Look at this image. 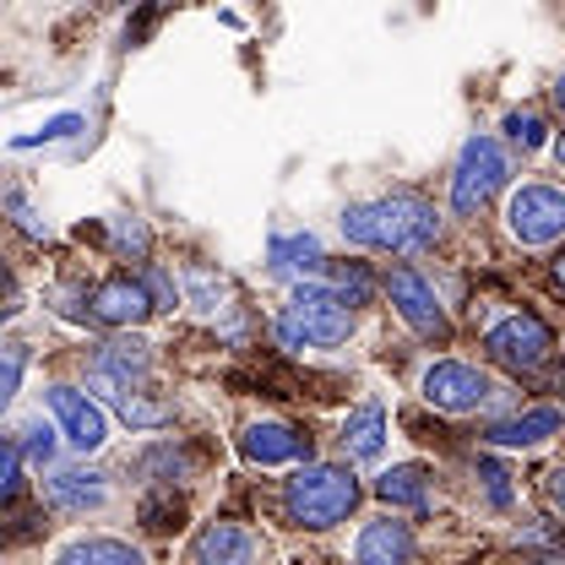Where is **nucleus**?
<instances>
[{
    "label": "nucleus",
    "mask_w": 565,
    "mask_h": 565,
    "mask_svg": "<svg viewBox=\"0 0 565 565\" xmlns=\"http://www.w3.org/2000/svg\"><path fill=\"white\" fill-rule=\"evenodd\" d=\"M343 239L364 245V250H386V256H419L440 239V217L435 207L414 196V191H392V196H375V202H359L343 212Z\"/></svg>",
    "instance_id": "f257e3e1"
},
{
    "label": "nucleus",
    "mask_w": 565,
    "mask_h": 565,
    "mask_svg": "<svg viewBox=\"0 0 565 565\" xmlns=\"http://www.w3.org/2000/svg\"><path fill=\"white\" fill-rule=\"evenodd\" d=\"M353 310L332 294V282H294L288 305L278 310V343L282 349H338L349 343Z\"/></svg>",
    "instance_id": "f03ea898"
},
{
    "label": "nucleus",
    "mask_w": 565,
    "mask_h": 565,
    "mask_svg": "<svg viewBox=\"0 0 565 565\" xmlns=\"http://www.w3.org/2000/svg\"><path fill=\"white\" fill-rule=\"evenodd\" d=\"M359 479H353L349 468H338V462H305L294 479H288V490H282V511H288V522H299V527H338V522H349V511L359 505Z\"/></svg>",
    "instance_id": "7ed1b4c3"
},
{
    "label": "nucleus",
    "mask_w": 565,
    "mask_h": 565,
    "mask_svg": "<svg viewBox=\"0 0 565 565\" xmlns=\"http://www.w3.org/2000/svg\"><path fill=\"white\" fill-rule=\"evenodd\" d=\"M511 180V158L494 137H468L462 152H457V169H451V212H479L490 207L494 196L505 191Z\"/></svg>",
    "instance_id": "20e7f679"
},
{
    "label": "nucleus",
    "mask_w": 565,
    "mask_h": 565,
    "mask_svg": "<svg viewBox=\"0 0 565 565\" xmlns=\"http://www.w3.org/2000/svg\"><path fill=\"white\" fill-rule=\"evenodd\" d=\"M505 228L527 250H544V245L565 239V191H555V185H522L505 202Z\"/></svg>",
    "instance_id": "39448f33"
},
{
    "label": "nucleus",
    "mask_w": 565,
    "mask_h": 565,
    "mask_svg": "<svg viewBox=\"0 0 565 565\" xmlns=\"http://www.w3.org/2000/svg\"><path fill=\"white\" fill-rule=\"evenodd\" d=\"M484 353H490L500 370H516V375H533L550 353H555V338H550V327L539 321V316H527V310H516V316H505V321H494L490 338H484Z\"/></svg>",
    "instance_id": "423d86ee"
},
{
    "label": "nucleus",
    "mask_w": 565,
    "mask_h": 565,
    "mask_svg": "<svg viewBox=\"0 0 565 565\" xmlns=\"http://www.w3.org/2000/svg\"><path fill=\"white\" fill-rule=\"evenodd\" d=\"M424 397L435 408H446V414H473V408H484L494 397V381L484 370L462 364V359H440V364L424 370Z\"/></svg>",
    "instance_id": "0eeeda50"
},
{
    "label": "nucleus",
    "mask_w": 565,
    "mask_h": 565,
    "mask_svg": "<svg viewBox=\"0 0 565 565\" xmlns=\"http://www.w3.org/2000/svg\"><path fill=\"white\" fill-rule=\"evenodd\" d=\"M386 299L397 305V316L419 332V338H451V321H446V310H440V299H435V288L414 273V267H392L386 273Z\"/></svg>",
    "instance_id": "6e6552de"
},
{
    "label": "nucleus",
    "mask_w": 565,
    "mask_h": 565,
    "mask_svg": "<svg viewBox=\"0 0 565 565\" xmlns=\"http://www.w3.org/2000/svg\"><path fill=\"white\" fill-rule=\"evenodd\" d=\"M147 370H152L147 343H141V338H115V343H104V349H98L93 370H87V381H93V392H104V397L115 403V397L137 392L141 381H147Z\"/></svg>",
    "instance_id": "1a4fd4ad"
},
{
    "label": "nucleus",
    "mask_w": 565,
    "mask_h": 565,
    "mask_svg": "<svg viewBox=\"0 0 565 565\" xmlns=\"http://www.w3.org/2000/svg\"><path fill=\"white\" fill-rule=\"evenodd\" d=\"M44 403H50L61 435H66L76 451H98V446L109 440V419H104V408H98L87 392H76V386H50Z\"/></svg>",
    "instance_id": "9d476101"
},
{
    "label": "nucleus",
    "mask_w": 565,
    "mask_h": 565,
    "mask_svg": "<svg viewBox=\"0 0 565 565\" xmlns=\"http://www.w3.org/2000/svg\"><path fill=\"white\" fill-rule=\"evenodd\" d=\"M152 310H158V305H152L147 282L131 278V273L104 278L98 288H93V299H87V316H93V321H104V327H141Z\"/></svg>",
    "instance_id": "9b49d317"
},
{
    "label": "nucleus",
    "mask_w": 565,
    "mask_h": 565,
    "mask_svg": "<svg viewBox=\"0 0 565 565\" xmlns=\"http://www.w3.org/2000/svg\"><path fill=\"white\" fill-rule=\"evenodd\" d=\"M239 451L256 462V468H282V462H310V435H299L294 424L262 419L239 435Z\"/></svg>",
    "instance_id": "f8f14e48"
},
{
    "label": "nucleus",
    "mask_w": 565,
    "mask_h": 565,
    "mask_svg": "<svg viewBox=\"0 0 565 565\" xmlns=\"http://www.w3.org/2000/svg\"><path fill=\"white\" fill-rule=\"evenodd\" d=\"M196 565H256V533L239 522H207L191 544Z\"/></svg>",
    "instance_id": "ddd939ff"
},
{
    "label": "nucleus",
    "mask_w": 565,
    "mask_h": 565,
    "mask_svg": "<svg viewBox=\"0 0 565 565\" xmlns=\"http://www.w3.org/2000/svg\"><path fill=\"white\" fill-rule=\"evenodd\" d=\"M353 555H359V565H408L414 561V533L397 516H375V522H364Z\"/></svg>",
    "instance_id": "4468645a"
},
{
    "label": "nucleus",
    "mask_w": 565,
    "mask_h": 565,
    "mask_svg": "<svg viewBox=\"0 0 565 565\" xmlns=\"http://www.w3.org/2000/svg\"><path fill=\"white\" fill-rule=\"evenodd\" d=\"M343 457L349 462H375L386 451V408L381 403H359L349 419H343Z\"/></svg>",
    "instance_id": "2eb2a0df"
},
{
    "label": "nucleus",
    "mask_w": 565,
    "mask_h": 565,
    "mask_svg": "<svg viewBox=\"0 0 565 565\" xmlns=\"http://www.w3.org/2000/svg\"><path fill=\"white\" fill-rule=\"evenodd\" d=\"M565 414L561 408H527V414H516V419H500L490 424V446H539V440H550V435H561Z\"/></svg>",
    "instance_id": "dca6fc26"
},
{
    "label": "nucleus",
    "mask_w": 565,
    "mask_h": 565,
    "mask_svg": "<svg viewBox=\"0 0 565 565\" xmlns=\"http://www.w3.org/2000/svg\"><path fill=\"white\" fill-rule=\"evenodd\" d=\"M44 494H50V505H61V511H98L104 500H109V484L98 479V473H50L44 479Z\"/></svg>",
    "instance_id": "f3484780"
},
{
    "label": "nucleus",
    "mask_w": 565,
    "mask_h": 565,
    "mask_svg": "<svg viewBox=\"0 0 565 565\" xmlns=\"http://www.w3.org/2000/svg\"><path fill=\"white\" fill-rule=\"evenodd\" d=\"M267 262H273V273H282V278H305V273H316L327 256H321V239H316V234H273Z\"/></svg>",
    "instance_id": "a211bd4d"
},
{
    "label": "nucleus",
    "mask_w": 565,
    "mask_h": 565,
    "mask_svg": "<svg viewBox=\"0 0 565 565\" xmlns=\"http://www.w3.org/2000/svg\"><path fill=\"white\" fill-rule=\"evenodd\" d=\"M375 494H381L386 505H408V511H424V505H429V473H424L419 462L386 468V473L375 479Z\"/></svg>",
    "instance_id": "6ab92c4d"
},
{
    "label": "nucleus",
    "mask_w": 565,
    "mask_h": 565,
    "mask_svg": "<svg viewBox=\"0 0 565 565\" xmlns=\"http://www.w3.org/2000/svg\"><path fill=\"white\" fill-rule=\"evenodd\" d=\"M61 565H141V550L126 539H76L61 550Z\"/></svg>",
    "instance_id": "aec40b11"
},
{
    "label": "nucleus",
    "mask_w": 565,
    "mask_h": 565,
    "mask_svg": "<svg viewBox=\"0 0 565 565\" xmlns=\"http://www.w3.org/2000/svg\"><path fill=\"white\" fill-rule=\"evenodd\" d=\"M115 414L131 424V429H163V424H174V403H163V397H147V386H137V392L115 397Z\"/></svg>",
    "instance_id": "412c9836"
},
{
    "label": "nucleus",
    "mask_w": 565,
    "mask_h": 565,
    "mask_svg": "<svg viewBox=\"0 0 565 565\" xmlns=\"http://www.w3.org/2000/svg\"><path fill=\"white\" fill-rule=\"evenodd\" d=\"M185 288H191V305H196L202 316H223V310H228V299H234V294H228V282L217 278L212 267H191V273H185Z\"/></svg>",
    "instance_id": "4be33fe9"
},
{
    "label": "nucleus",
    "mask_w": 565,
    "mask_h": 565,
    "mask_svg": "<svg viewBox=\"0 0 565 565\" xmlns=\"http://www.w3.org/2000/svg\"><path fill=\"white\" fill-rule=\"evenodd\" d=\"M370 288H375V278H370V267L364 262H349V267H338L332 273V294L343 299V305H370Z\"/></svg>",
    "instance_id": "5701e85b"
},
{
    "label": "nucleus",
    "mask_w": 565,
    "mask_h": 565,
    "mask_svg": "<svg viewBox=\"0 0 565 565\" xmlns=\"http://www.w3.org/2000/svg\"><path fill=\"white\" fill-rule=\"evenodd\" d=\"M109 245H115V256H147V245H152V234H147V223L141 217H115L109 223Z\"/></svg>",
    "instance_id": "b1692460"
},
{
    "label": "nucleus",
    "mask_w": 565,
    "mask_h": 565,
    "mask_svg": "<svg viewBox=\"0 0 565 565\" xmlns=\"http://www.w3.org/2000/svg\"><path fill=\"white\" fill-rule=\"evenodd\" d=\"M22 370H28V349L22 343H0V408H11V397L22 386Z\"/></svg>",
    "instance_id": "393cba45"
},
{
    "label": "nucleus",
    "mask_w": 565,
    "mask_h": 565,
    "mask_svg": "<svg viewBox=\"0 0 565 565\" xmlns=\"http://www.w3.org/2000/svg\"><path fill=\"white\" fill-rule=\"evenodd\" d=\"M17 490H22V446L11 435H0V505L17 500Z\"/></svg>",
    "instance_id": "a878e982"
},
{
    "label": "nucleus",
    "mask_w": 565,
    "mask_h": 565,
    "mask_svg": "<svg viewBox=\"0 0 565 565\" xmlns=\"http://www.w3.org/2000/svg\"><path fill=\"white\" fill-rule=\"evenodd\" d=\"M0 207L11 212V217H17V223H22V228H28L33 239H44V234H50V223H39V217H33V207H28V196H22L17 185H0Z\"/></svg>",
    "instance_id": "bb28decb"
},
{
    "label": "nucleus",
    "mask_w": 565,
    "mask_h": 565,
    "mask_svg": "<svg viewBox=\"0 0 565 565\" xmlns=\"http://www.w3.org/2000/svg\"><path fill=\"white\" fill-rule=\"evenodd\" d=\"M505 137L516 141L522 152H539L544 147V120L539 115H505Z\"/></svg>",
    "instance_id": "cd10ccee"
},
{
    "label": "nucleus",
    "mask_w": 565,
    "mask_h": 565,
    "mask_svg": "<svg viewBox=\"0 0 565 565\" xmlns=\"http://www.w3.org/2000/svg\"><path fill=\"white\" fill-rule=\"evenodd\" d=\"M22 435H28V440H22V457H28V462H39V468L55 462V429H50V424H28Z\"/></svg>",
    "instance_id": "c85d7f7f"
},
{
    "label": "nucleus",
    "mask_w": 565,
    "mask_h": 565,
    "mask_svg": "<svg viewBox=\"0 0 565 565\" xmlns=\"http://www.w3.org/2000/svg\"><path fill=\"white\" fill-rule=\"evenodd\" d=\"M82 131V115H61V120H50L44 131H33V137H17V147H39V141H66Z\"/></svg>",
    "instance_id": "c756f323"
},
{
    "label": "nucleus",
    "mask_w": 565,
    "mask_h": 565,
    "mask_svg": "<svg viewBox=\"0 0 565 565\" xmlns=\"http://www.w3.org/2000/svg\"><path fill=\"white\" fill-rule=\"evenodd\" d=\"M147 294H152V305H158V310H174V305H180V288H174V282L163 278V273H158V267H147Z\"/></svg>",
    "instance_id": "7c9ffc66"
},
{
    "label": "nucleus",
    "mask_w": 565,
    "mask_h": 565,
    "mask_svg": "<svg viewBox=\"0 0 565 565\" xmlns=\"http://www.w3.org/2000/svg\"><path fill=\"white\" fill-rule=\"evenodd\" d=\"M479 473H484V484H490V500H494V505H511V484H505V468L484 462Z\"/></svg>",
    "instance_id": "2f4dec72"
},
{
    "label": "nucleus",
    "mask_w": 565,
    "mask_h": 565,
    "mask_svg": "<svg viewBox=\"0 0 565 565\" xmlns=\"http://www.w3.org/2000/svg\"><path fill=\"white\" fill-rule=\"evenodd\" d=\"M544 494H550L555 516H565V468H555V473H544Z\"/></svg>",
    "instance_id": "473e14b6"
},
{
    "label": "nucleus",
    "mask_w": 565,
    "mask_h": 565,
    "mask_svg": "<svg viewBox=\"0 0 565 565\" xmlns=\"http://www.w3.org/2000/svg\"><path fill=\"white\" fill-rule=\"evenodd\" d=\"M555 282H561V288H565V256H561V262H555Z\"/></svg>",
    "instance_id": "72a5a7b5"
},
{
    "label": "nucleus",
    "mask_w": 565,
    "mask_h": 565,
    "mask_svg": "<svg viewBox=\"0 0 565 565\" xmlns=\"http://www.w3.org/2000/svg\"><path fill=\"white\" fill-rule=\"evenodd\" d=\"M555 98H561V109H565V76H561V82H555Z\"/></svg>",
    "instance_id": "f704fd0d"
},
{
    "label": "nucleus",
    "mask_w": 565,
    "mask_h": 565,
    "mask_svg": "<svg viewBox=\"0 0 565 565\" xmlns=\"http://www.w3.org/2000/svg\"><path fill=\"white\" fill-rule=\"evenodd\" d=\"M555 158H561V169H565V137H561V141H555Z\"/></svg>",
    "instance_id": "c9c22d12"
}]
</instances>
